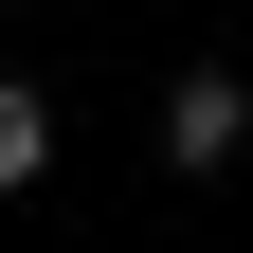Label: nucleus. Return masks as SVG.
I'll return each mask as SVG.
<instances>
[{
	"mask_svg": "<svg viewBox=\"0 0 253 253\" xmlns=\"http://www.w3.org/2000/svg\"><path fill=\"white\" fill-rule=\"evenodd\" d=\"M235 145H253V73H163V163L217 181Z\"/></svg>",
	"mask_w": 253,
	"mask_h": 253,
	"instance_id": "1",
	"label": "nucleus"
},
{
	"mask_svg": "<svg viewBox=\"0 0 253 253\" xmlns=\"http://www.w3.org/2000/svg\"><path fill=\"white\" fill-rule=\"evenodd\" d=\"M18 181H54V90L37 73H0V199H18Z\"/></svg>",
	"mask_w": 253,
	"mask_h": 253,
	"instance_id": "2",
	"label": "nucleus"
}]
</instances>
